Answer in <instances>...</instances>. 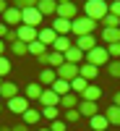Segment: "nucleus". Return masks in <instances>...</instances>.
I'll list each match as a JSON object with an SVG mask.
<instances>
[{"label":"nucleus","mask_w":120,"mask_h":131,"mask_svg":"<svg viewBox=\"0 0 120 131\" xmlns=\"http://www.w3.org/2000/svg\"><path fill=\"white\" fill-rule=\"evenodd\" d=\"M110 13V5L104 3V0H86V5H84V16H89L91 21H99Z\"/></svg>","instance_id":"1"},{"label":"nucleus","mask_w":120,"mask_h":131,"mask_svg":"<svg viewBox=\"0 0 120 131\" xmlns=\"http://www.w3.org/2000/svg\"><path fill=\"white\" fill-rule=\"evenodd\" d=\"M97 26H99V24H97V21H91L89 16H76L73 18V29H71V34H76V37H84V34H94V31H97Z\"/></svg>","instance_id":"2"},{"label":"nucleus","mask_w":120,"mask_h":131,"mask_svg":"<svg viewBox=\"0 0 120 131\" xmlns=\"http://www.w3.org/2000/svg\"><path fill=\"white\" fill-rule=\"evenodd\" d=\"M110 60H112V58H110V52H107V47H99V45H97L94 50L86 52V63L97 66V68H99V66H107Z\"/></svg>","instance_id":"3"},{"label":"nucleus","mask_w":120,"mask_h":131,"mask_svg":"<svg viewBox=\"0 0 120 131\" xmlns=\"http://www.w3.org/2000/svg\"><path fill=\"white\" fill-rule=\"evenodd\" d=\"M42 66H45V68H60V66L65 63V55H63V52H58V50H47L45 52V55H42V58H37Z\"/></svg>","instance_id":"4"},{"label":"nucleus","mask_w":120,"mask_h":131,"mask_svg":"<svg viewBox=\"0 0 120 131\" xmlns=\"http://www.w3.org/2000/svg\"><path fill=\"white\" fill-rule=\"evenodd\" d=\"M42 18H45V16H42L39 13V8H26V10H21V24H26V26H39L42 24Z\"/></svg>","instance_id":"5"},{"label":"nucleus","mask_w":120,"mask_h":131,"mask_svg":"<svg viewBox=\"0 0 120 131\" xmlns=\"http://www.w3.org/2000/svg\"><path fill=\"white\" fill-rule=\"evenodd\" d=\"M39 105L42 107H60V94L52 89V86H45V92L39 97Z\"/></svg>","instance_id":"6"},{"label":"nucleus","mask_w":120,"mask_h":131,"mask_svg":"<svg viewBox=\"0 0 120 131\" xmlns=\"http://www.w3.org/2000/svg\"><path fill=\"white\" fill-rule=\"evenodd\" d=\"M76 76H81V66H76V63H63L60 68H58V79L73 81Z\"/></svg>","instance_id":"7"},{"label":"nucleus","mask_w":120,"mask_h":131,"mask_svg":"<svg viewBox=\"0 0 120 131\" xmlns=\"http://www.w3.org/2000/svg\"><path fill=\"white\" fill-rule=\"evenodd\" d=\"M0 18H3V24H5V26H10V29H13V26H21V8L8 5V10H5Z\"/></svg>","instance_id":"8"},{"label":"nucleus","mask_w":120,"mask_h":131,"mask_svg":"<svg viewBox=\"0 0 120 131\" xmlns=\"http://www.w3.org/2000/svg\"><path fill=\"white\" fill-rule=\"evenodd\" d=\"M16 34H18V39H21V42L31 45V42H37V37H39V29H34V26H26V24H21V26L16 29Z\"/></svg>","instance_id":"9"},{"label":"nucleus","mask_w":120,"mask_h":131,"mask_svg":"<svg viewBox=\"0 0 120 131\" xmlns=\"http://www.w3.org/2000/svg\"><path fill=\"white\" fill-rule=\"evenodd\" d=\"M58 18H68V21H73L76 16H78V8H76V3L71 0V3H58V13H55Z\"/></svg>","instance_id":"10"},{"label":"nucleus","mask_w":120,"mask_h":131,"mask_svg":"<svg viewBox=\"0 0 120 131\" xmlns=\"http://www.w3.org/2000/svg\"><path fill=\"white\" fill-rule=\"evenodd\" d=\"M29 107H31V105H29L26 97H13V100H8V110H10V113H16V115H24Z\"/></svg>","instance_id":"11"},{"label":"nucleus","mask_w":120,"mask_h":131,"mask_svg":"<svg viewBox=\"0 0 120 131\" xmlns=\"http://www.w3.org/2000/svg\"><path fill=\"white\" fill-rule=\"evenodd\" d=\"M60 34H58V31L55 29H52V26H45V29H39V42H42V45H47V47H52V45H55V39H58Z\"/></svg>","instance_id":"12"},{"label":"nucleus","mask_w":120,"mask_h":131,"mask_svg":"<svg viewBox=\"0 0 120 131\" xmlns=\"http://www.w3.org/2000/svg\"><path fill=\"white\" fill-rule=\"evenodd\" d=\"M42 92H45V86H42L39 81H29V84H26V92H24V97H26L29 102H31V100H37V102H39Z\"/></svg>","instance_id":"13"},{"label":"nucleus","mask_w":120,"mask_h":131,"mask_svg":"<svg viewBox=\"0 0 120 131\" xmlns=\"http://www.w3.org/2000/svg\"><path fill=\"white\" fill-rule=\"evenodd\" d=\"M50 26L55 29L58 34H65V37H68V34H71V29H73V21H68V18H58V16H55Z\"/></svg>","instance_id":"14"},{"label":"nucleus","mask_w":120,"mask_h":131,"mask_svg":"<svg viewBox=\"0 0 120 131\" xmlns=\"http://www.w3.org/2000/svg\"><path fill=\"white\" fill-rule=\"evenodd\" d=\"M76 47H78V50H84V52H89V50H94V47H97V37H94V34L76 37Z\"/></svg>","instance_id":"15"},{"label":"nucleus","mask_w":120,"mask_h":131,"mask_svg":"<svg viewBox=\"0 0 120 131\" xmlns=\"http://www.w3.org/2000/svg\"><path fill=\"white\" fill-rule=\"evenodd\" d=\"M89 126H91V131H107L110 128V121H107L104 113H97L94 118H89Z\"/></svg>","instance_id":"16"},{"label":"nucleus","mask_w":120,"mask_h":131,"mask_svg":"<svg viewBox=\"0 0 120 131\" xmlns=\"http://www.w3.org/2000/svg\"><path fill=\"white\" fill-rule=\"evenodd\" d=\"M78 102H81V97L76 92H68V94L60 97V107H63V110H73V107H78Z\"/></svg>","instance_id":"17"},{"label":"nucleus","mask_w":120,"mask_h":131,"mask_svg":"<svg viewBox=\"0 0 120 131\" xmlns=\"http://www.w3.org/2000/svg\"><path fill=\"white\" fill-rule=\"evenodd\" d=\"M37 8H39L42 16H52V18H55V13H58V3H55V0H39Z\"/></svg>","instance_id":"18"},{"label":"nucleus","mask_w":120,"mask_h":131,"mask_svg":"<svg viewBox=\"0 0 120 131\" xmlns=\"http://www.w3.org/2000/svg\"><path fill=\"white\" fill-rule=\"evenodd\" d=\"M0 97H5V100H13V97H18V86L13 84V81H3L0 84Z\"/></svg>","instance_id":"19"},{"label":"nucleus","mask_w":120,"mask_h":131,"mask_svg":"<svg viewBox=\"0 0 120 131\" xmlns=\"http://www.w3.org/2000/svg\"><path fill=\"white\" fill-rule=\"evenodd\" d=\"M78 113H81V118H94V115H97V102L81 100V102H78Z\"/></svg>","instance_id":"20"},{"label":"nucleus","mask_w":120,"mask_h":131,"mask_svg":"<svg viewBox=\"0 0 120 131\" xmlns=\"http://www.w3.org/2000/svg\"><path fill=\"white\" fill-rule=\"evenodd\" d=\"M84 58H86V52H84V50H78L76 45H73L68 52H65V63H76V66H81V60H84Z\"/></svg>","instance_id":"21"},{"label":"nucleus","mask_w":120,"mask_h":131,"mask_svg":"<svg viewBox=\"0 0 120 131\" xmlns=\"http://www.w3.org/2000/svg\"><path fill=\"white\" fill-rule=\"evenodd\" d=\"M55 81H58V71L55 68H45V71L39 73V84L42 86H52Z\"/></svg>","instance_id":"22"},{"label":"nucleus","mask_w":120,"mask_h":131,"mask_svg":"<svg viewBox=\"0 0 120 131\" xmlns=\"http://www.w3.org/2000/svg\"><path fill=\"white\" fill-rule=\"evenodd\" d=\"M81 76L91 84L97 76H99V68H97V66H91V63H81Z\"/></svg>","instance_id":"23"},{"label":"nucleus","mask_w":120,"mask_h":131,"mask_svg":"<svg viewBox=\"0 0 120 131\" xmlns=\"http://www.w3.org/2000/svg\"><path fill=\"white\" fill-rule=\"evenodd\" d=\"M39 121H42V113L34 110V107H29V110L21 115V123H26V126H34V123H39Z\"/></svg>","instance_id":"24"},{"label":"nucleus","mask_w":120,"mask_h":131,"mask_svg":"<svg viewBox=\"0 0 120 131\" xmlns=\"http://www.w3.org/2000/svg\"><path fill=\"white\" fill-rule=\"evenodd\" d=\"M71 47H73V42H71V37H65V34H60V37L55 39V45H52V50L63 52V55H65V52H68Z\"/></svg>","instance_id":"25"},{"label":"nucleus","mask_w":120,"mask_h":131,"mask_svg":"<svg viewBox=\"0 0 120 131\" xmlns=\"http://www.w3.org/2000/svg\"><path fill=\"white\" fill-rule=\"evenodd\" d=\"M99 97H102V89H99V86H97V84H89V86H86V92L81 94V100H89V102H97V100H99Z\"/></svg>","instance_id":"26"},{"label":"nucleus","mask_w":120,"mask_h":131,"mask_svg":"<svg viewBox=\"0 0 120 131\" xmlns=\"http://www.w3.org/2000/svg\"><path fill=\"white\" fill-rule=\"evenodd\" d=\"M86 86H89V81H86V79H84V76H76V79L71 81V92H76V94H78V97H81V94L86 92Z\"/></svg>","instance_id":"27"},{"label":"nucleus","mask_w":120,"mask_h":131,"mask_svg":"<svg viewBox=\"0 0 120 131\" xmlns=\"http://www.w3.org/2000/svg\"><path fill=\"white\" fill-rule=\"evenodd\" d=\"M107 45H115V42H120V29H102V34H99Z\"/></svg>","instance_id":"28"},{"label":"nucleus","mask_w":120,"mask_h":131,"mask_svg":"<svg viewBox=\"0 0 120 131\" xmlns=\"http://www.w3.org/2000/svg\"><path fill=\"white\" fill-rule=\"evenodd\" d=\"M104 115H107V121H110V126H120V107L117 105H110L104 110Z\"/></svg>","instance_id":"29"},{"label":"nucleus","mask_w":120,"mask_h":131,"mask_svg":"<svg viewBox=\"0 0 120 131\" xmlns=\"http://www.w3.org/2000/svg\"><path fill=\"white\" fill-rule=\"evenodd\" d=\"M99 24H102V29H120V18L112 16V13H107V16L99 21Z\"/></svg>","instance_id":"30"},{"label":"nucleus","mask_w":120,"mask_h":131,"mask_svg":"<svg viewBox=\"0 0 120 131\" xmlns=\"http://www.w3.org/2000/svg\"><path fill=\"white\" fill-rule=\"evenodd\" d=\"M45 52H47V45H42L39 39H37V42H31V45H29V55H37V58H42Z\"/></svg>","instance_id":"31"},{"label":"nucleus","mask_w":120,"mask_h":131,"mask_svg":"<svg viewBox=\"0 0 120 131\" xmlns=\"http://www.w3.org/2000/svg\"><path fill=\"white\" fill-rule=\"evenodd\" d=\"M10 52H13V55H29V45L21 42V39H16L13 45H10Z\"/></svg>","instance_id":"32"},{"label":"nucleus","mask_w":120,"mask_h":131,"mask_svg":"<svg viewBox=\"0 0 120 131\" xmlns=\"http://www.w3.org/2000/svg\"><path fill=\"white\" fill-rule=\"evenodd\" d=\"M52 89H55V92L63 97V94H68V92H71V81H65V79H58L55 84H52Z\"/></svg>","instance_id":"33"},{"label":"nucleus","mask_w":120,"mask_h":131,"mask_svg":"<svg viewBox=\"0 0 120 131\" xmlns=\"http://www.w3.org/2000/svg\"><path fill=\"white\" fill-rule=\"evenodd\" d=\"M42 118H47V121H58L60 118V107H42Z\"/></svg>","instance_id":"34"},{"label":"nucleus","mask_w":120,"mask_h":131,"mask_svg":"<svg viewBox=\"0 0 120 131\" xmlns=\"http://www.w3.org/2000/svg\"><path fill=\"white\" fill-rule=\"evenodd\" d=\"M63 121H65V123H76V121H81L78 107H73V110H65V113H63Z\"/></svg>","instance_id":"35"},{"label":"nucleus","mask_w":120,"mask_h":131,"mask_svg":"<svg viewBox=\"0 0 120 131\" xmlns=\"http://www.w3.org/2000/svg\"><path fill=\"white\" fill-rule=\"evenodd\" d=\"M107 71H110L112 79H120V60H110L107 63Z\"/></svg>","instance_id":"36"},{"label":"nucleus","mask_w":120,"mask_h":131,"mask_svg":"<svg viewBox=\"0 0 120 131\" xmlns=\"http://www.w3.org/2000/svg\"><path fill=\"white\" fill-rule=\"evenodd\" d=\"M37 3H39V0H13V5L21 8V10H26V8H37Z\"/></svg>","instance_id":"37"},{"label":"nucleus","mask_w":120,"mask_h":131,"mask_svg":"<svg viewBox=\"0 0 120 131\" xmlns=\"http://www.w3.org/2000/svg\"><path fill=\"white\" fill-rule=\"evenodd\" d=\"M8 73H10V60H8L5 55H0V76H3V79H5Z\"/></svg>","instance_id":"38"},{"label":"nucleus","mask_w":120,"mask_h":131,"mask_svg":"<svg viewBox=\"0 0 120 131\" xmlns=\"http://www.w3.org/2000/svg\"><path fill=\"white\" fill-rule=\"evenodd\" d=\"M50 131H68V123H65L63 118H58V121L50 123Z\"/></svg>","instance_id":"39"},{"label":"nucleus","mask_w":120,"mask_h":131,"mask_svg":"<svg viewBox=\"0 0 120 131\" xmlns=\"http://www.w3.org/2000/svg\"><path fill=\"white\" fill-rule=\"evenodd\" d=\"M107 52H110V58H120V42H115V45H107Z\"/></svg>","instance_id":"40"},{"label":"nucleus","mask_w":120,"mask_h":131,"mask_svg":"<svg viewBox=\"0 0 120 131\" xmlns=\"http://www.w3.org/2000/svg\"><path fill=\"white\" fill-rule=\"evenodd\" d=\"M110 13L120 18V0H112V3H110Z\"/></svg>","instance_id":"41"},{"label":"nucleus","mask_w":120,"mask_h":131,"mask_svg":"<svg viewBox=\"0 0 120 131\" xmlns=\"http://www.w3.org/2000/svg\"><path fill=\"white\" fill-rule=\"evenodd\" d=\"M8 34H10V26H5L3 21H0V39L5 42V37H8Z\"/></svg>","instance_id":"42"},{"label":"nucleus","mask_w":120,"mask_h":131,"mask_svg":"<svg viewBox=\"0 0 120 131\" xmlns=\"http://www.w3.org/2000/svg\"><path fill=\"white\" fill-rule=\"evenodd\" d=\"M10 131H29L26 123H16V126H10Z\"/></svg>","instance_id":"43"},{"label":"nucleus","mask_w":120,"mask_h":131,"mask_svg":"<svg viewBox=\"0 0 120 131\" xmlns=\"http://www.w3.org/2000/svg\"><path fill=\"white\" fill-rule=\"evenodd\" d=\"M5 10H8V0H0V16H3Z\"/></svg>","instance_id":"44"},{"label":"nucleus","mask_w":120,"mask_h":131,"mask_svg":"<svg viewBox=\"0 0 120 131\" xmlns=\"http://www.w3.org/2000/svg\"><path fill=\"white\" fill-rule=\"evenodd\" d=\"M112 105H117V107H120V92H115V102H112Z\"/></svg>","instance_id":"45"},{"label":"nucleus","mask_w":120,"mask_h":131,"mask_svg":"<svg viewBox=\"0 0 120 131\" xmlns=\"http://www.w3.org/2000/svg\"><path fill=\"white\" fill-rule=\"evenodd\" d=\"M0 55H5V42L0 39Z\"/></svg>","instance_id":"46"},{"label":"nucleus","mask_w":120,"mask_h":131,"mask_svg":"<svg viewBox=\"0 0 120 131\" xmlns=\"http://www.w3.org/2000/svg\"><path fill=\"white\" fill-rule=\"evenodd\" d=\"M55 3H71V0H55Z\"/></svg>","instance_id":"47"},{"label":"nucleus","mask_w":120,"mask_h":131,"mask_svg":"<svg viewBox=\"0 0 120 131\" xmlns=\"http://www.w3.org/2000/svg\"><path fill=\"white\" fill-rule=\"evenodd\" d=\"M0 131H10V128H8V126H3V128H0Z\"/></svg>","instance_id":"48"},{"label":"nucleus","mask_w":120,"mask_h":131,"mask_svg":"<svg viewBox=\"0 0 120 131\" xmlns=\"http://www.w3.org/2000/svg\"><path fill=\"white\" fill-rule=\"evenodd\" d=\"M3 81H5V79H3V76H0V84H3Z\"/></svg>","instance_id":"49"},{"label":"nucleus","mask_w":120,"mask_h":131,"mask_svg":"<svg viewBox=\"0 0 120 131\" xmlns=\"http://www.w3.org/2000/svg\"><path fill=\"white\" fill-rule=\"evenodd\" d=\"M39 131H50V128H39Z\"/></svg>","instance_id":"50"},{"label":"nucleus","mask_w":120,"mask_h":131,"mask_svg":"<svg viewBox=\"0 0 120 131\" xmlns=\"http://www.w3.org/2000/svg\"><path fill=\"white\" fill-rule=\"evenodd\" d=\"M0 110H3V105H0Z\"/></svg>","instance_id":"51"},{"label":"nucleus","mask_w":120,"mask_h":131,"mask_svg":"<svg viewBox=\"0 0 120 131\" xmlns=\"http://www.w3.org/2000/svg\"><path fill=\"white\" fill-rule=\"evenodd\" d=\"M0 21H3V18H0Z\"/></svg>","instance_id":"52"}]
</instances>
